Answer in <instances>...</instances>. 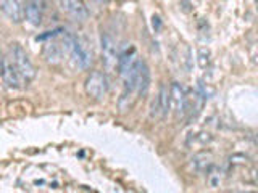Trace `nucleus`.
<instances>
[{
  "instance_id": "obj_14",
  "label": "nucleus",
  "mask_w": 258,
  "mask_h": 193,
  "mask_svg": "<svg viewBox=\"0 0 258 193\" xmlns=\"http://www.w3.org/2000/svg\"><path fill=\"white\" fill-rule=\"evenodd\" d=\"M158 103H160V111H161V119L168 116V113L171 111V99H169V88L165 84H160L158 90Z\"/></svg>"
},
{
  "instance_id": "obj_5",
  "label": "nucleus",
  "mask_w": 258,
  "mask_h": 193,
  "mask_svg": "<svg viewBox=\"0 0 258 193\" xmlns=\"http://www.w3.org/2000/svg\"><path fill=\"white\" fill-rule=\"evenodd\" d=\"M100 45H102V55H103L105 66H107L108 69H111L116 64V60H118L115 40H113V37L110 34L105 32V34H102V37H100Z\"/></svg>"
},
{
  "instance_id": "obj_21",
  "label": "nucleus",
  "mask_w": 258,
  "mask_h": 193,
  "mask_svg": "<svg viewBox=\"0 0 258 193\" xmlns=\"http://www.w3.org/2000/svg\"><path fill=\"white\" fill-rule=\"evenodd\" d=\"M4 4H5V0H0V10L4 8Z\"/></svg>"
},
{
  "instance_id": "obj_16",
  "label": "nucleus",
  "mask_w": 258,
  "mask_h": 193,
  "mask_svg": "<svg viewBox=\"0 0 258 193\" xmlns=\"http://www.w3.org/2000/svg\"><path fill=\"white\" fill-rule=\"evenodd\" d=\"M213 137L210 135L208 132H199L192 137V143L189 142V145H194V147H205L210 142H212Z\"/></svg>"
},
{
  "instance_id": "obj_10",
  "label": "nucleus",
  "mask_w": 258,
  "mask_h": 193,
  "mask_svg": "<svg viewBox=\"0 0 258 193\" xmlns=\"http://www.w3.org/2000/svg\"><path fill=\"white\" fill-rule=\"evenodd\" d=\"M190 166L196 172L199 174H210L213 169V156L212 153H197V155H194L192 159H190Z\"/></svg>"
},
{
  "instance_id": "obj_6",
  "label": "nucleus",
  "mask_w": 258,
  "mask_h": 193,
  "mask_svg": "<svg viewBox=\"0 0 258 193\" xmlns=\"http://www.w3.org/2000/svg\"><path fill=\"white\" fill-rule=\"evenodd\" d=\"M150 88V69L144 61L139 60L137 66V77H136V95L137 99H144Z\"/></svg>"
},
{
  "instance_id": "obj_8",
  "label": "nucleus",
  "mask_w": 258,
  "mask_h": 193,
  "mask_svg": "<svg viewBox=\"0 0 258 193\" xmlns=\"http://www.w3.org/2000/svg\"><path fill=\"white\" fill-rule=\"evenodd\" d=\"M42 12L44 7L40 0H26L23 8V13L26 16V20L32 24V26H39L42 23Z\"/></svg>"
},
{
  "instance_id": "obj_18",
  "label": "nucleus",
  "mask_w": 258,
  "mask_h": 193,
  "mask_svg": "<svg viewBox=\"0 0 258 193\" xmlns=\"http://www.w3.org/2000/svg\"><path fill=\"white\" fill-rule=\"evenodd\" d=\"M60 32H63V29H60V28H58V29H53V31H47V32H44V34H39V36L36 37V40H37V42H39V40L42 42V40L53 39L55 36H58Z\"/></svg>"
},
{
  "instance_id": "obj_7",
  "label": "nucleus",
  "mask_w": 258,
  "mask_h": 193,
  "mask_svg": "<svg viewBox=\"0 0 258 193\" xmlns=\"http://www.w3.org/2000/svg\"><path fill=\"white\" fill-rule=\"evenodd\" d=\"M60 7L64 13H68L76 21H86L89 12L81 0H60Z\"/></svg>"
},
{
  "instance_id": "obj_3",
  "label": "nucleus",
  "mask_w": 258,
  "mask_h": 193,
  "mask_svg": "<svg viewBox=\"0 0 258 193\" xmlns=\"http://www.w3.org/2000/svg\"><path fill=\"white\" fill-rule=\"evenodd\" d=\"M86 93L91 96V99L100 102L105 99V95L108 92V77L105 72L102 71H92L91 74L86 79Z\"/></svg>"
},
{
  "instance_id": "obj_17",
  "label": "nucleus",
  "mask_w": 258,
  "mask_h": 193,
  "mask_svg": "<svg viewBox=\"0 0 258 193\" xmlns=\"http://www.w3.org/2000/svg\"><path fill=\"white\" fill-rule=\"evenodd\" d=\"M184 66L185 69H187V72L192 69V50H190V47L189 45H185L184 47Z\"/></svg>"
},
{
  "instance_id": "obj_4",
  "label": "nucleus",
  "mask_w": 258,
  "mask_h": 193,
  "mask_svg": "<svg viewBox=\"0 0 258 193\" xmlns=\"http://www.w3.org/2000/svg\"><path fill=\"white\" fill-rule=\"evenodd\" d=\"M169 99H171V110L176 119H182L189 110V90L179 82H173L169 87Z\"/></svg>"
},
{
  "instance_id": "obj_2",
  "label": "nucleus",
  "mask_w": 258,
  "mask_h": 193,
  "mask_svg": "<svg viewBox=\"0 0 258 193\" xmlns=\"http://www.w3.org/2000/svg\"><path fill=\"white\" fill-rule=\"evenodd\" d=\"M10 55H12V63L16 66V69L21 72V76L24 77L26 82H29V80H32L36 77L34 64H32L26 50H24L20 44H12L10 45Z\"/></svg>"
},
{
  "instance_id": "obj_19",
  "label": "nucleus",
  "mask_w": 258,
  "mask_h": 193,
  "mask_svg": "<svg viewBox=\"0 0 258 193\" xmlns=\"http://www.w3.org/2000/svg\"><path fill=\"white\" fill-rule=\"evenodd\" d=\"M152 24H153V29H155V31H160V28H161V21H160L158 16H153Z\"/></svg>"
},
{
  "instance_id": "obj_13",
  "label": "nucleus",
  "mask_w": 258,
  "mask_h": 193,
  "mask_svg": "<svg viewBox=\"0 0 258 193\" xmlns=\"http://www.w3.org/2000/svg\"><path fill=\"white\" fill-rule=\"evenodd\" d=\"M42 55L48 64H60L63 60V48L56 42H47L42 50Z\"/></svg>"
},
{
  "instance_id": "obj_11",
  "label": "nucleus",
  "mask_w": 258,
  "mask_h": 193,
  "mask_svg": "<svg viewBox=\"0 0 258 193\" xmlns=\"http://www.w3.org/2000/svg\"><path fill=\"white\" fill-rule=\"evenodd\" d=\"M137 61V53H136V48L134 47H129L126 48L124 52H121L118 60H116V66H118V72L119 76L123 77L126 72L131 69Z\"/></svg>"
},
{
  "instance_id": "obj_20",
  "label": "nucleus",
  "mask_w": 258,
  "mask_h": 193,
  "mask_svg": "<svg viewBox=\"0 0 258 193\" xmlns=\"http://www.w3.org/2000/svg\"><path fill=\"white\" fill-rule=\"evenodd\" d=\"M4 68H5V58H4L2 50H0V76L4 74Z\"/></svg>"
},
{
  "instance_id": "obj_9",
  "label": "nucleus",
  "mask_w": 258,
  "mask_h": 193,
  "mask_svg": "<svg viewBox=\"0 0 258 193\" xmlns=\"http://www.w3.org/2000/svg\"><path fill=\"white\" fill-rule=\"evenodd\" d=\"M4 82L7 84L8 88H15V90H18V88L23 87V84L26 82L24 77L21 76V72L16 69V66L13 63H5V68H4Z\"/></svg>"
},
{
  "instance_id": "obj_1",
  "label": "nucleus",
  "mask_w": 258,
  "mask_h": 193,
  "mask_svg": "<svg viewBox=\"0 0 258 193\" xmlns=\"http://www.w3.org/2000/svg\"><path fill=\"white\" fill-rule=\"evenodd\" d=\"M63 50L67 52L73 61L76 63V66L81 69L89 68V64L92 63V53L87 48L86 44L81 42V39L73 34H64L63 37Z\"/></svg>"
},
{
  "instance_id": "obj_12",
  "label": "nucleus",
  "mask_w": 258,
  "mask_h": 193,
  "mask_svg": "<svg viewBox=\"0 0 258 193\" xmlns=\"http://www.w3.org/2000/svg\"><path fill=\"white\" fill-rule=\"evenodd\" d=\"M2 12L10 18L12 23H21L23 21V7L21 4L18 2V0H5V4H4V8H2Z\"/></svg>"
},
{
  "instance_id": "obj_15",
  "label": "nucleus",
  "mask_w": 258,
  "mask_h": 193,
  "mask_svg": "<svg viewBox=\"0 0 258 193\" xmlns=\"http://www.w3.org/2000/svg\"><path fill=\"white\" fill-rule=\"evenodd\" d=\"M210 58H212V52H210V48L207 47H200L197 50V63L202 69L208 68L210 64Z\"/></svg>"
}]
</instances>
